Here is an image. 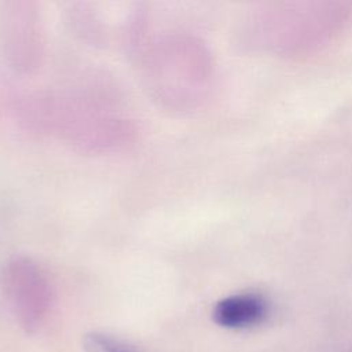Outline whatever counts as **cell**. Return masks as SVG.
Masks as SVG:
<instances>
[{
    "label": "cell",
    "instance_id": "1",
    "mask_svg": "<svg viewBox=\"0 0 352 352\" xmlns=\"http://www.w3.org/2000/svg\"><path fill=\"white\" fill-rule=\"evenodd\" d=\"M4 289L22 326L26 330L36 327L50 302L48 283L40 268L29 260L10 263L4 274Z\"/></svg>",
    "mask_w": 352,
    "mask_h": 352
},
{
    "label": "cell",
    "instance_id": "2",
    "mask_svg": "<svg viewBox=\"0 0 352 352\" xmlns=\"http://www.w3.org/2000/svg\"><path fill=\"white\" fill-rule=\"evenodd\" d=\"M270 314L265 297L257 293H238L216 302L213 320L226 329L243 330L263 323Z\"/></svg>",
    "mask_w": 352,
    "mask_h": 352
},
{
    "label": "cell",
    "instance_id": "3",
    "mask_svg": "<svg viewBox=\"0 0 352 352\" xmlns=\"http://www.w3.org/2000/svg\"><path fill=\"white\" fill-rule=\"evenodd\" d=\"M84 352H136L133 348L103 333H89L84 337Z\"/></svg>",
    "mask_w": 352,
    "mask_h": 352
}]
</instances>
